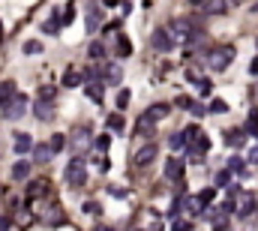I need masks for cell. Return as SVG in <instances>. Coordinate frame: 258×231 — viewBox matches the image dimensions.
Segmentation results:
<instances>
[{
	"mask_svg": "<svg viewBox=\"0 0 258 231\" xmlns=\"http://www.w3.org/2000/svg\"><path fill=\"white\" fill-rule=\"evenodd\" d=\"M84 24H87V33L99 30V24H102V6L99 3H87L84 6Z\"/></svg>",
	"mask_w": 258,
	"mask_h": 231,
	"instance_id": "5",
	"label": "cell"
},
{
	"mask_svg": "<svg viewBox=\"0 0 258 231\" xmlns=\"http://www.w3.org/2000/svg\"><path fill=\"white\" fill-rule=\"evenodd\" d=\"M207 150H210V138L201 132V135H195V141L189 144V153H192V162H201L204 156H207Z\"/></svg>",
	"mask_w": 258,
	"mask_h": 231,
	"instance_id": "7",
	"label": "cell"
},
{
	"mask_svg": "<svg viewBox=\"0 0 258 231\" xmlns=\"http://www.w3.org/2000/svg\"><path fill=\"white\" fill-rule=\"evenodd\" d=\"M45 192H48V180H36V183H30V186H27V198H30V201H36V198H42Z\"/></svg>",
	"mask_w": 258,
	"mask_h": 231,
	"instance_id": "15",
	"label": "cell"
},
{
	"mask_svg": "<svg viewBox=\"0 0 258 231\" xmlns=\"http://www.w3.org/2000/svg\"><path fill=\"white\" fill-rule=\"evenodd\" d=\"M216 186H231V171L228 168H222V171L216 174Z\"/></svg>",
	"mask_w": 258,
	"mask_h": 231,
	"instance_id": "29",
	"label": "cell"
},
{
	"mask_svg": "<svg viewBox=\"0 0 258 231\" xmlns=\"http://www.w3.org/2000/svg\"><path fill=\"white\" fill-rule=\"evenodd\" d=\"M15 81H0V108H6L12 99H15Z\"/></svg>",
	"mask_w": 258,
	"mask_h": 231,
	"instance_id": "13",
	"label": "cell"
},
{
	"mask_svg": "<svg viewBox=\"0 0 258 231\" xmlns=\"http://www.w3.org/2000/svg\"><path fill=\"white\" fill-rule=\"evenodd\" d=\"M243 0H225V6H240Z\"/></svg>",
	"mask_w": 258,
	"mask_h": 231,
	"instance_id": "51",
	"label": "cell"
},
{
	"mask_svg": "<svg viewBox=\"0 0 258 231\" xmlns=\"http://www.w3.org/2000/svg\"><path fill=\"white\" fill-rule=\"evenodd\" d=\"M60 21H63V24H72V21H75V6H66V12H63Z\"/></svg>",
	"mask_w": 258,
	"mask_h": 231,
	"instance_id": "40",
	"label": "cell"
},
{
	"mask_svg": "<svg viewBox=\"0 0 258 231\" xmlns=\"http://www.w3.org/2000/svg\"><path fill=\"white\" fill-rule=\"evenodd\" d=\"M51 156H54V150H51V144H36V147H33V162H39V165H45V162H51Z\"/></svg>",
	"mask_w": 258,
	"mask_h": 231,
	"instance_id": "14",
	"label": "cell"
},
{
	"mask_svg": "<svg viewBox=\"0 0 258 231\" xmlns=\"http://www.w3.org/2000/svg\"><path fill=\"white\" fill-rule=\"evenodd\" d=\"M30 171H33V165H30L27 159H18V162L12 165V180H27Z\"/></svg>",
	"mask_w": 258,
	"mask_h": 231,
	"instance_id": "16",
	"label": "cell"
},
{
	"mask_svg": "<svg viewBox=\"0 0 258 231\" xmlns=\"http://www.w3.org/2000/svg\"><path fill=\"white\" fill-rule=\"evenodd\" d=\"M210 111H213V114H222V111H228V102H225V99H213V102H210Z\"/></svg>",
	"mask_w": 258,
	"mask_h": 231,
	"instance_id": "35",
	"label": "cell"
},
{
	"mask_svg": "<svg viewBox=\"0 0 258 231\" xmlns=\"http://www.w3.org/2000/svg\"><path fill=\"white\" fill-rule=\"evenodd\" d=\"M87 141H90V129H78L75 132V150L81 153V144H87Z\"/></svg>",
	"mask_w": 258,
	"mask_h": 231,
	"instance_id": "26",
	"label": "cell"
},
{
	"mask_svg": "<svg viewBox=\"0 0 258 231\" xmlns=\"http://www.w3.org/2000/svg\"><path fill=\"white\" fill-rule=\"evenodd\" d=\"M213 195H216V192H213V189H204V192H198V198H201L204 204H210V201H213Z\"/></svg>",
	"mask_w": 258,
	"mask_h": 231,
	"instance_id": "41",
	"label": "cell"
},
{
	"mask_svg": "<svg viewBox=\"0 0 258 231\" xmlns=\"http://www.w3.org/2000/svg\"><path fill=\"white\" fill-rule=\"evenodd\" d=\"M249 72H252V75H258V57H255L252 63H249Z\"/></svg>",
	"mask_w": 258,
	"mask_h": 231,
	"instance_id": "48",
	"label": "cell"
},
{
	"mask_svg": "<svg viewBox=\"0 0 258 231\" xmlns=\"http://www.w3.org/2000/svg\"><path fill=\"white\" fill-rule=\"evenodd\" d=\"M108 147H111V138H108V135H99V138H96V150H99V153H105Z\"/></svg>",
	"mask_w": 258,
	"mask_h": 231,
	"instance_id": "37",
	"label": "cell"
},
{
	"mask_svg": "<svg viewBox=\"0 0 258 231\" xmlns=\"http://www.w3.org/2000/svg\"><path fill=\"white\" fill-rule=\"evenodd\" d=\"M36 144H33V138L30 135H24V132H18L15 135V153H30Z\"/></svg>",
	"mask_w": 258,
	"mask_h": 231,
	"instance_id": "17",
	"label": "cell"
},
{
	"mask_svg": "<svg viewBox=\"0 0 258 231\" xmlns=\"http://www.w3.org/2000/svg\"><path fill=\"white\" fill-rule=\"evenodd\" d=\"M195 102L189 99V96H177V108H192Z\"/></svg>",
	"mask_w": 258,
	"mask_h": 231,
	"instance_id": "42",
	"label": "cell"
},
{
	"mask_svg": "<svg viewBox=\"0 0 258 231\" xmlns=\"http://www.w3.org/2000/svg\"><path fill=\"white\" fill-rule=\"evenodd\" d=\"M198 90H201V96H207V93H210V90H213V84H210V81H207V78H204V81H201V84H198Z\"/></svg>",
	"mask_w": 258,
	"mask_h": 231,
	"instance_id": "44",
	"label": "cell"
},
{
	"mask_svg": "<svg viewBox=\"0 0 258 231\" xmlns=\"http://www.w3.org/2000/svg\"><path fill=\"white\" fill-rule=\"evenodd\" d=\"M96 165H99V171H108V168H111V165H108V159H105V156H99V159H96Z\"/></svg>",
	"mask_w": 258,
	"mask_h": 231,
	"instance_id": "45",
	"label": "cell"
},
{
	"mask_svg": "<svg viewBox=\"0 0 258 231\" xmlns=\"http://www.w3.org/2000/svg\"><path fill=\"white\" fill-rule=\"evenodd\" d=\"M96 231H111V228H108V225H105V228H102V225H99V228H96Z\"/></svg>",
	"mask_w": 258,
	"mask_h": 231,
	"instance_id": "54",
	"label": "cell"
},
{
	"mask_svg": "<svg viewBox=\"0 0 258 231\" xmlns=\"http://www.w3.org/2000/svg\"><path fill=\"white\" fill-rule=\"evenodd\" d=\"M102 90H105V81H93V84H87V96H90L93 102H102Z\"/></svg>",
	"mask_w": 258,
	"mask_h": 231,
	"instance_id": "21",
	"label": "cell"
},
{
	"mask_svg": "<svg viewBox=\"0 0 258 231\" xmlns=\"http://www.w3.org/2000/svg\"><path fill=\"white\" fill-rule=\"evenodd\" d=\"M60 27H63V21H60V18H57V15H54V18H51V21H45V27H42V30H45V33H57V30H60Z\"/></svg>",
	"mask_w": 258,
	"mask_h": 231,
	"instance_id": "32",
	"label": "cell"
},
{
	"mask_svg": "<svg viewBox=\"0 0 258 231\" xmlns=\"http://www.w3.org/2000/svg\"><path fill=\"white\" fill-rule=\"evenodd\" d=\"M3 114H6V120H18V117H24V114H27V96H15L6 108H3Z\"/></svg>",
	"mask_w": 258,
	"mask_h": 231,
	"instance_id": "6",
	"label": "cell"
},
{
	"mask_svg": "<svg viewBox=\"0 0 258 231\" xmlns=\"http://www.w3.org/2000/svg\"><path fill=\"white\" fill-rule=\"evenodd\" d=\"M81 78H84V75H81L78 69H66V75H63V84H66V87H78V84H81Z\"/></svg>",
	"mask_w": 258,
	"mask_h": 231,
	"instance_id": "19",
	"label": "cell"
},
{
	"mask_svg": "<svg viewBox=\"0 0 258 231\" xmlns=\"http://www.w3.org/2000/svg\"><path fill=\"white\" fill-rule=\"evenodd\" d=\"M189 3H192V6H201V3H204V0H189Z\"/></svg>",
	"mask_w": 258,
	"mask_h": 231,
	"instance_id": "52",
	"label": "cell"
},
{
	"mask_svg": "<svg viewBox=\"0 0 258 231\" xmlns=\"http://www.w3.org/2000/svg\"><path fill=\"white\" fill-rule=\"evenodd\" d=\"M255 210V201H252V195H240V207H237V213L240 216H249Z\"/></svg>",
	"mask_w": 258,
	"mask_h": 231,
	"instance_id": "22",
	"label": "cell"
},
{
	"mask_svg": "<svg viewBox=\"0 0 258 231\" xmlns=\"http://www.w3.org/2000/svg\"><path fill=\"white\" fill-rule=\"evenodd\" d=\"M153 159H156V144H144L135 156H132V165H135V168H144V165H150Z\"/></svg>",
	"mask_w": 258,
	"mask_h": 231,
	"instance_id": "8",
	"label": "cell"
},
{
	"mask_svg": "<svg viewBox=\"0 0 258 231\" xmlns=\"http://www.w3.org/2000/svg\"><path fill=\"white\" fill-rule=\"evenodd\" d=\"M171 33L177 36V39H195V36H198V30L192 27L189 18H174L171 21Z\"/></svg>",
	"mask_w": 258,
	"mask_h": 231,
	"instance_id": "4",
	"label": "cell"
},
{
	"mask_svg": "<svg viewBox=\"0 0 258 231\" xmlns=\"http://www.w3.org/2000/svg\"><path fill=\"white\" fill-rule=\"evenodd\" d=\"M186 207H189V213H204V207H207V204L195 195V198H189V204H186Z\"/></svg>",
	"mask_w": 258,
	"mask_h": 231,
	"instance_id": "28",
	"label": "cell"
},
{
	"mask_svg": "<svg viewBox=\"0 0 258 231\" xmlns=\"http://www.w3.org/2000/svg\"><path fill=\"white\" fill-rule=\"evenodd\" d=\"M147 114H150V117L153 120H162V117H168V114H171V105H165V102H159V105H153L150 111H147Z\"/></svg>",
	"mask_w": 258,
	"mask_h": 231,
	"instance_id": "20",
	"label": "cell"
},
{
	"mask_svg": "<svg viewBox=\"0 0 258 231\" xmlns=\"http://www.w3.org/2000/svg\"><path fill=\"white\" fill-rule=\"evenodd\" d=\"M102 81L111 84V87H117V84L123 81V69H120V63H105V69H102Z\"/></svg>",
	"mask_w": 258,
	"mask_h": 231,
	"instance_id": "9",
	"label": "cell"
},
{
	"mask_svg": "<svg viewBox=\"0 0 258 231\" xmlns=\"http://www.w3.org/2000/svg\"><path fill=\"white\" fill-rule=\"evenodd\" d=\"M165 177H168V180H174V183H177V180H183V162H180L177 156H171V159L165 162Z\"/></svg>",
	"mask_w": 258,
	"mask_h": 231,
	"instance_id": "12",
	"label": "cell"
},
{
	"mask_svg": "<svg viewBox=\"0 0 258 231\" xmlns=\"http://www.w3.org/2000/svg\"><path fill=\"white\" fill-rule=\"evenodd\" d=\"M48 144H51V150H54V153H60V150H63V144H66V138L57 132V135H51V141H48Z\"/></svg>",
	"mask_w": 258,
	"mask_h": 231,
	"instance_id": "33",
	"label": "cell"
},
{
	"mask_svg": "<svg viewBox=\"0 0 258 231\" xmlns=\"http://www.w3.org/2000/svg\"><path fill=\"white\" fill-rule=\"evenodd\" d=\"M105 123L111 126V129H123V117H120V111H117V114H108Z\"/></svg>",
	"mask_w": 258,
	"mask_h": 231,
	"instance_id": "27",
	"label": "cell"
},
{
	"mask_svg": "<svg viewBox=\"0 0 258 231\" xmlns=\"http://www.w3.org/2000/svg\"><path fill=\"white\" fill-rule=\"evenodd\" d=\"M87 54H90L93 60H105V45H102V42H90Z\"/></svg>",
	"mask_w": 258,
	"mask_h": 231,
	"instance_id": "24",
	"label": "cell"
},
{
	"mask_svg": "<svg viewBox=\"0 0 258 231\" xmlns=\"http://www.w3.org/2000/svg\"><path fill=\"white\" fill-rule=\"evenodd\" d=\"M189 111H192V114H195V117H204V114H207V108H204V105H201V102H195V105H192V108H189Z\"/></svg>",
	"mask_w": 258,
	"mask_h": 231,
	"instance_id": "43",
	"label": "cell"
},
{
	"mask_svg": "<svg viewBox=\"0 0 258 231\" xmlns=\"http://www.w3.org/2000/svg\"><path fill=\"white\" fill-rule=\"evenodd\" d=\"M228 171H231V174H240V171H243V159H240V156H231V159H228Z\"/></svg>",
	"mask_w": 258,
	"mask_h": 231,
	"instance_id": "34",
	"label": "cell"
},
{
	"mask_svg": "<svg viewBox=\"0 0 258 231\" xmlns=\"http://www.w3.org/2000/svg\"><path fill=\"white\" fill-rule=\"evenodd\" d=\"M117 54L120 57H129L132 54V42L126 39V36H120V39H117Z\"/></svg>",
	"mask_w": 258,
	"mask_h": 231,
	"instance_id": "25",
	"label": "cell"
},
{
	"mask_svg": "<svg viewBox=\"0 0 258 231\" xmlns=\"http://www.w3.org/2000/svg\"><path fill=\"white\" fill-rule=\"evenodd\" d=\"M171 231H192V222L189 219H174L171 222Z\"/></svg>",
	"mask_w": 258,
	"mask_h": 231,
	"instance_id": "31",
	"label": "cell"
},
{
	"mask_svg": "<svg viewBox=\"0 0 258 231\" xmlns=\"http://www.w3.org/2000/svg\"><path fill=\"white\" fill-rule=\"evenodd\" d=\"M9 228V219H3V216H0V231H6Z\"/></svg>",
	"mask_w": 258,
	"mask_h": 231,
	"instance_id": "50",
	"label": "cell"
},
{
	"mask_svg": "<svg viewBox=\"0 0 258 231\" xmlns=\"http://www.w3.org/2000/svg\"><path fill=\"white\" fill-rule=\"evenodd\" d=\"M24 54H42V42H36V39L24 42Z\"/></svg>",
	"mask_w": 258,
	"mask_h": 231,
	"instance_id": "30",
	"label": "cell"
},
{
	"mask_svg": "<svg viewBox=\"0 0 258 231\" xmlns=\"http://www.w3.org/2000/svg\"><path fill=\"white\" fill-rule=\"evenodd\" d=\"M33 114H36L39 120H51V117H54L51 99H36V102H33Z\"/></svg>",
	"mask_w": 258,
	"mask_h": 231,
	"instance_id": "10",
	"label": "cell"
},
{
	"mask_svg": "<svg viewBox=\"0 0 258 231\" xmlns=\"http://www.w3.org/2000/svg\"><path fill=\"white\" fill-rule=\"evenodd\" d=\"M231 60H234V45H216L207 51V66L213 72H225L231 66Z\"/></svg>",
	"mask_w": 258,
	"mask_h": 231,
	"instance_id": "1",
	"label": "cell"
},
{
	"mask_svg": "<svg viewBox=\"0 0 258 231\" xmlns=\"http://www.w3.org/2000/svg\"><path fill=\"white\" fill-rule=\"evenodd\" d=\"M150 114H141V117H138V132H150Z\"/></svg>",
	"mask_w": 258,
	"mask_h": 231,
	"instance_id": "36",
	"label": "cell"
},
{
	"mask_svg": "<svg viewBox=\"0 0 258 231\" xmlns=\"http://www.w3.org/2000/svg\"><path fill=\"white\" fill-rule=\"evenodd\" d=\"M246 135H249L246 129H225V132H222V141H225L228 147H240V144L246 141Z\"/></svg>",
	"mask_w": 258,
	"mask_h": 231,
	"instance_id": "11",
	"label": "cell"
},
{
	"mask_svg": "<svg viewBox=\"0 0 258 231\" xmlns=\"http://www.w3.org/2000/svg\"><path fill=\"white\" fill-rule=\"evenodd\" d=\"M51 93H54V87H42V90H39L42 99H51Z\"/></svg>",
	"mask_w": 258,
	"mask_h": 231,
	"instance_id": "46",
	"label": "cell"
},
{
	"mask_svg": "<svg viewBox=\"0 0 258 231\" xmlns=\"http://www.w3.org/2000/svg\"><path fill=\"white\" fill-rule=\"evenodd\" d=\"M126 105H129V90H120V93H117V108L123 111Z\"/></svg>",
	"mask_w": 258,
	"mask_h": 231,
	"instance_id": "39",
	"label": "cell"
},
{
	"mask_svg": "<svg viewBox=\"0 0 258 231\" xmlns=\"http://www.w3.org/2000/svg\"><path fill=\"white\" fill-rule=\"evenodd\" d=\"M249 162H258V147H252V150H249Z\"/></svg>",
	"mask_w": 258,
	"mask_h": 231,
	"instance_id": "47",
	"label": "cell"
},
{
	"mask_svg": "<svg viewBox=\"0 0 258 231\" xmlns=\"http://www.w3.org/2000/svg\"><path fill=\"white\" fill-rule=\"evenodd\" d=\"M246 132H258V108H249L246 114Z\"/></svg>",
	"mask_w": 258,
	"mask_h": 231,
	"instance_id": "23",
	"label": "cell"
},
{
	"mask_svg": "<svg viewBox=\"0 0 258 231\" xmlns=\"http://www.w3.org/2000/svg\"><path fill=\"white\" fill-rule=\"evenodd\" d=\"M168 144H171V150H174V153H177V150H183V147H189V135H186V129H183V132H174Z\"/></svg>",
	"mask_w": 258,
	"mask_h": 231,
	"instance_id": "18",
	"label": "cell"
},
{
	"mask_svg": "<svg viewBox=\"0 0 258 231\" xmlns=\"http://www.w3.org/2000/svg\"><path fill=\"white\" fill-rule=\"evenodd\" d=\"M207 12H213V15L216 12H225V0H213V3L207 6Z\"/></svg>",
	"mask_w": 258,
	"mask_h": 231,
	"instance_id": "38",
	"label": "cell"
},
{
	"mask_svg": "<svg viewBox=\"0 0 258 231\" xmlns=\"http://www.w3.org/2000/svg\"><path fill=\"white\" fill-rule=\"evenodd\" d=\"M213 231H228V222H216V228Z\"/></svg>",
	"mask_w": 258,
	"mask_h": 231,
	"instance_id": "49",
	"label": "cell"
},
{
	"mask_svg": "<svg viewBox=\"0 0 258 231\" xmlns=\"http://www.w3.org/2000/svg\"><path fill=\"white\" fill-rule=\"evenodd\" d=\"M150 45H153L156 51H162V54L171 51V48H174V33H171L168 27H156L153 36H150Z\"/></svg>",
	"mask_w": 258,
	"mask_h": 231,
	"instance_id": "3",
	"label": "cell"
},
{
	"mask_svg": "<svg viewBox=\"0 0 258 231\" xmlns=\"http://www.w3.org/2000/svg\"><path fill=\"white\" fill-rule=\"evenodd\" d=\"M117 3V0H105V6H114Z\"/></svg>",
	"mask_w": 258,
	"mask_h": 231,
	"instance_id": "53",
	"label": "cell"
},
{
	"mask_svg": "<svg viewBox=\"0 0 258 231\" xmlns=\"http://www.w3.org/2000/svg\"><path fill=\"white\" fill-rule=\"evenodd\" d=\"M66 183L75 186V189L87 183V165H84L81 156H72V159H69V165H66Z\"/></svg>",
	"mask_w": 258,
	"mask_h": 231,
	"instance_id": "2",
	"label": "cell"
}]
</instances>
